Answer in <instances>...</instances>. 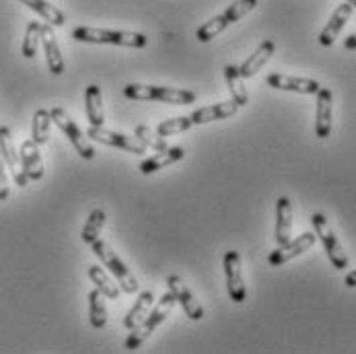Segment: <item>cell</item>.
<instances>
[{
    "instance_id": "cell-1",
    "label": "cell",
    "mask_w": 356,
    "mask_h": 354,
    "mask_svg": "<svg viewBox=\"0 0 356 354\" xmlns=\"http://www.w3.org/2000/svg\"><path fill=\"white\" fill-rule=\"evenodd\" d=\"M72 38L83 44H111L122 48L140 50L149 44V38L145 33L136 31H109V29H97V27H74Z\"/></svg>"
},
{
    "instance_id": "cell-2",
    "label": "cell",
    "mask_w": 356,
    "mask_h": 354,
    "mask_svg": "<svg viewBox=\"0 0 356 354\" xmlns=\"http://www.w3.org/2000/svg\"><path fill=\"white\" fill-rule=\"evenodd\" d=\"M124 95L134 102H161L188 105L196 102V93L186 89H171V87H154V85H128Z\"/></svg>"
},
{
    "instance_id": "cell-3",
    "label": "cell",
    "mask_w": 356,
    "mask_h": 354,
    "mask_svg": "<svg viewBox=\"0 0 356 354\" xmlns=\"http://www.w3.org/2000/svg\"><path fill=\"white\" fill-rule=\"evenodd\" d=\"M175 307V297L173 293H165L161 299H159V305L154 307L153 311H149V315L143 319V323L138 328L132 330V334L128 336L126 340V351H136L143 346V342L153 334L154 330L169 317V313L173 311Z\"/></svg>"
},
{
    "instance_id": "cell-4",
    "label": "cell",
    "mask_w": 356,
    "mask_h": 354,
    "mask_svg": "<svg viewBox=\"0 0 356 354\" xmlns=\"http://www.w3.org/2000/svg\"><path fill=\"white\" fill-rule=\"evenodd\" d=\"M91 250H93V253L102 259L103 266H105L113 276H115V280H118L120 289H122L126 295L138 293V280L134 278V274L130 272V268H128L120 257H118V253L109 248V243H107V241H103V239H95V241L91 243Z\"/></svg>"
},
{
    "instance_id": "cell-5",
    "label": "cell",
    "mask_w": 356,
    "mask_h": 354,
    "mask_svg": "<svg viewBox=\"0 0 356 354\" xmlns=\"http://www.w3.org/2000/svg\"><path fill=\"white\" fill-rule=\"evenodd\" d=\"M311 223H313V229H315V237H319V241L323 243L327 257L332 262V266L336 270H346L348 268V255L344 252L340 239L336 237L334 229L330 227V220L325 218V214L321 212H315L311 216Z\"/></svg>"
},
{
    "instance_id": "cell-6",
    "label": "cell",
    "mask_w": 356,
    "mask_h": 354,
    "mask_svg": "<svg viewBox=\"0 0 356 354\" xmlns=\"http://www.w3.org/2000/svg\"><path fill=\"white\" fill-rule=\"evenodd\" d=\"M50 115L51 122L66 134V138L70 140V145L76 149V152H79L83 159H87V161L95 159V149H93V145L89 143L87 134H83V130L76 126V122H74L62 107H54V109H50Z\"/></svg>"
},
{
    "instance_id": "cell-7",
    "label": "cell",
    "mask_w": 356,
    "mask_h": 354,
    "mask_svg": "<svg viewBox=\"0 0 356 354\" xmlns=\"http://www.w3.org/2000/svg\"><path fill=\"white\" fill-rule=\"evenodd\" d=\"M87 138L99 143V145H105V147H113V149H120V151L132 152V154H145L147 152V147L134 136H124L120 132H113V130H107L103 126H89L87 130Z\"/></svg>"
},
{
    "instance_id": "cell-8",
    "label": "cell",
    "mask_w": 356,
    "mask_h": 354,
    "mask_svg": "<svg viewBox=\"0 0 356 354\" xmlns=\"http://www.w3.org/2000/svg\"><path fill=\"white\" fill-rule=\"evenodd\" d=\"M222 268H225V278H227V291L233 303H243L248 297L245 291V282H243V268H241V255L239 252L231 250L225 253L222 259Z\"/></svg>"
},
{
    "instance_id": "cell-9",
    "label": "cell",
    "mask_w": 356,
    "mask_h": 354,
    "mask_svg": "<svg viewBox=\"0 0 356 354\" xmlns=\"http://www.w3.org/2000/svg\"><path fill=\"white\" fill-rule=\"evenodd\" d=\"M0 152H2V156H4L6 167L10 169V175H13L15 184H17L19 188H25L27 182H29V177H27V173L23 171L21 156H19L17 149H15L13 134H10V130H8L6 126H0Z\"/></svg>"
},
{
    "instance_id": "cell-10",
    "label": "cell",
    "mask_w": 356,
    "mask_h": 354,
    "mask_svg": "<svg viewBox=\"0 0 356 354\" xmlns=\"http://www.w3.org/2000/svg\"><path fill=\"white\" fill-rule=\"evenodd\" d=\"M266 83L272 89L278 91H291V93H301V95H317L321 85L313 79H303V77H291V74H280L274 72L266 79Z\"/></svg>"
},
{
    "instance_id": "cell-11",
    "label": "cell",
    "mask_w": 356,
    "mask_h": 354,
    "mask_svg": "<svg viewBox=\"0 0 356 354\" xmlns=\"http://www.w3.org/2000/svg\"><path fill=\"white\" fill-rule=\"evenodd\" d=\"M167 287H169V293H173L175 301L184 307L186 315L194 321H200L204 317V307L198 303V299L192 295V291L184 284V280L177 276V274H171L167 278Z\"/></svg>"
},
{
    "instance_id": "cell-12",
    "label": "cell",
    "mask_w": 356,
    "mask_h": 354,
    "mask_svg": "<svg viewBox=\"0 0 356 354\" xmlns=\"http://www.w3.org/2000/svg\"><path fill=\"white\" fill-rule=\"evenodd\" d=\"M313 243H315V235H313V233H303V235H299L297 239H291L289 243L278 246V250H274V252L268 255V262H270V266L278 268V266H282V264H286V262L299 257V255L305 253L307 250H311Z\"/></svg>"
},
{
    "instance_id": "cell-13",
    "label": "cell",
    "mask_w": 356,
    "mask_h": 354,
    "mask_svg": "<svg viewBox=\"0 0 356 354\" xmlns=\"http://www.w3.org/2000/svg\"><path fill=\"white\" fill-rule=\"evenodd\" d=\"M332 113H334V95L327 87L317 91V109H315V136L327 138L332 134Z\"/></svg>"
},
{
    "instance_id": "cell-14",
    "label": "cell",
    "mask_w": 356,
    "mask_h": 354,
    "mask_svg": "<svg viewBox=\"0 0 356 354\" xmlns=\"http://www.w3.org/2000/svg\"><path fill=\"white\" fill-rule=\"evenodd\" d=\"M353 10H355V6H353V4H348V2L340 4V6L334 10V15L330 17L327 25H325V27H323V31L319 33V44H321L323 48L334 46V42L338 40L340 31L346 27L348 19L353 17Z\"/></svg>"
},
{
    "instance_id": "cell-15",
    "label": "cell",
    "mask_w": 356,
    "mask_h": 354,
    "mask_svg": "<svg viewBox=\"0 0 356 354\" xmlns=\"http://www.w3.org/2000/svg\"><path fill=\"white\" fill-rule=\"evenodd\" d=\"M19 156H21V165H23V171L27 173V177L31 182H40L44 177V159L40 152V145H35L31 138L23 140Z\"/></svg>"
},
{
    "instance_id": "cell-16",
    "label": "cell",
    "mask_w": 356,
    "mask_h": 354,
    "mask_svg": "<svg viewBox=\"0 0 356 354\" xmlns=\"http://www.w3.org/2000/svg\"><path fill=\"white\" fill-rule=\"evenodd\" d=\"M42 44H44V51H46V60H48L50 72L54 77H60L64 72V58H62V51H60V46L56 42L54 27H51L50 23L42 25Z\"/></svg>"
},
{
    "instance_id": "cell-17",
    "label": "cell",
    "mask_w": 356,
    "mask_h": 354,
    "mask_svg": "<svg viewBox=\"0 0 356 354\" xmlns=\"http://www.w3.org/2000/svg\"><path fill=\"white\" fill-rule=\"evenodd\" d=\"M276 243L284 246L291 241L293 235V204L286 196L278 198L276 202Z\"/></svg>"
},
{
    "instance_id": "cell-18",
    "label": "cell",
    "mask_w": 356,
    "mask_h": 354,
    "mask_svg": "<svg viewBox=\"0 0 356 354\" xmlns=\"http://www.w3.org/2000/svg\"><path fill=\"white\" fill-rule=\"evenodd\" d=\"M239 111V105L235 102H222L214 103V105H208L202 109H196L190 118L194 122V126H200V124H208V122H216V120H227L231 115H235Z\"/></svg>"
},
{
    "instance_id": "cell-19",
    "label": "cell",
    "mask_w": 356,
    "mask_h": 354,
    "mask_svg": "<svg viewBox=\"0 0 356 354\" xmlns=\"http://www.w3.org/2000/svg\"><path fill=\"white\" fill-rule=\"evenodd\" d=\"M184 156H186V151L181 147H167L165 151H156V154L149 156L147 161H143L140 167H138V171L143 175H151V173L163 169V167H169V165L181 161Z\"/></svg>"
},
{
    "instance_id": "cell-20",
    "label": "cell",
    "mask_w": 356,
    "mask_h": 354,
    "mask_svg": "<svg viewBox=\"0 0 356 354\" xmlns=\"http://www.w3.org/2000/svg\"><path fill=\"white\" fill-rule=\"evenodd\" d=\"M274 51H276V44L272 42V40H266V42H261L259 46H257V50L239 66V72H241V77L243 79H250V77H254L257 70H261L264 68V64L274 56Z\"/></svg>"
},
{
    "instance_id": "cell-21",
    "label": "cell",
    "mask_w": 356,
    "mask_h": 354,
    "mask_svg": "<svg viewBox=\"0 0 356 354\" xmlns=\"http://www.w3.org/2000/svg\"><path fill=\"white\" fill-rule=\"evenodd\" d=\"M153 305H154L153 291H145V293H140V297L136 299L134 307H132V309L128 311V315L124 317V328H128V330L138 328V325L143 323V319L149 315V311L153 309Z\"/></svg>"
},
{
    "instance_id": "cell-22",
    "label": "cell",
    "mask_w": 356,
    "mask_h": 354,
    "mask_svg": "<svg viewBox=\"0 0 356 354\" xmlns=\"http://www.w3.org/2000/svg\"><path fill=\"white\" fill-rule=\"evenodd\" d=\"M225 81H227V85H229V91H231V95H233V102L237 103L239 107H243V105L250 103V93H248L245 85H243V77H241V72H239V66L227 64V66H225Z\"/></svg>"
},
{
    "instance_id": "cell-23",
    "label": "cell",
    "mask_w": 356,
    "mask_h": 354,
    "mask_svg": "<svg viewBox=\"0 0 356 354\" xmlns=\"http://www.w3.org/2000/svg\"><path fill=\"white\" fill-rule=\"evenodd\" d=\"M85 107H87V120L91 126L105 124V111H103L102 89L97 85H89L85 91Z\"/></svg>"
},
{
    "instance_id": "cell-24",
    "label": "cell",
    "mask_w": 356,
    "mask_h": 354,
    "mask_svg": "<svg viewBox=\"0 0 356 354\" xmlns=\"http://www.w3.org/2000/svg\"><path fill=\"white\" fill-rule=\"evenodd\" d=\"M25 6H29L33 13H38L46 23H50L51 27H62L66 23V17L60 8H56L48 0H21Z\"/></svg>"
},
{
    "instance_id": "cell-25",
    "label": "cell",
    "mask_w": 356,
    "mask_h": 354,
    "mask_svg": "<svg viewBox=\"0 0 356 354\" xmlns=\"http://www.w3.org/2000/svg\"><path fill=\"white\" fill-rule=\"evenodd\" d=\"M89 278L93 280V284H95V289H99L103 295H105V299H111V301H115L118 297H120V293H122V289L105 274V270L99 268V266H89Z\"/></svg>"
},
{
    "instance_id": "cell-26",
    "label": "cell",
    "mask_w": 356,
    "mask_h": 354,
    "mask_svg": "<svg viewBox=\"0 0 356 354\" xmlns=\"http://www.w3.org/2000/svg\"><path fill=\"white\" fill-rule=\"evenodd\" d=\"M89 321L95 330H102L107 323V307H105V295L99 289H93L89 293Z\"/></svg>"
},
{
    "instance_id": "cell-27",
    "label": "cell",
    "mask_w": 356,
    "mask_h": 354,
    "mask_svg": "<svg viewBox=\"0 0 356 354\" xmlns=\"http://www.w3.org/2000/svg\"><path fill=\"white\" fill-rule=\"evenodd\" d=\"M51 115L48 109H38L33 113V124H31V140L35 145H46L50 140Z\"/></svg>"
},
{
    "instance_id": "cell-28",
    "label": "cell",
    "mask_w": 356,
    "mask_h": 354,
    "mask_svg": "<svg viewBox=\"0 0 356 354\" xmlns=\"http://www.w3.org/2000/svg\"><path fill=\"white\" fill-rule=\"evenodd\" d=\"M42 44V23L38 21H31L25 29V38H23V46H21V51L25 58H35L38 54V48Z\"/></svg>"
},
{
    "instance_id": "cell-29",
    "label": "cell",
    "mask_w": 356,
    "mask_h": 354,
    "mask_svg": "<svg viewBox=\"0 0 356 354\" xmlns=\"http://www.w3.org/2000/svg\"><path fill=\"white\" fill-rule=\"evenodd\" d=\"M105 220H107V214L103 212L102 208H95V210L89 214V218H87V225H85V229H83V235H81L85 243H89V246H91L95 239H99V233H102Z\"/></svg>"
},
{
    "instance_id": "cell-30",
    "label": "cell",
    "mask_w": 356,
    "mask_h": 354,
    "mask_svg": "<svg viewBox=\"0 0 356 354\" xmlns=\"http://www.w3.org/2000/svg\"><path fill=\"white\" fill-rule=\"evenodd\" d=\"M227 27H231L229 23H227V19H225V15L220 13V15H216L214 19H210L208 23H204L202 27L196 31V38H198V42H202V44H208L210 40H214L216 35H220Z\"/></svg>"
},
{
    "instance_id": "cell-31",
    "label": "cell",
    "mask_w": 356,
    "mask_h": 354,
    "mask_svg": "<svg viewBox=\"0 0 356 354\" xmlns=\"http://www.w3.org/2000/svg\"><path fill=\"white\" fill-rule=\"evenodd\" d=\"M194 126L192 118L190 115H179V118H173V120H165L156 126V134L159 136H173V134H179V132H186Z\"/></svg>"
},
{
    "instance_id": "cell-32",
    "label": "cell",
    "mask_w": 356,
    "mask_h": 354,
    "mask_svg": "<svg viewBox=\"0 0 356 354\" xmlns=\"http://www.w3.org/2000/svg\"><path fill=\"white\" fill-rule=\"evenodd\" d=\"M136 138L147 147V149H153V151H165L169 145L156 134L153 132L149 126H136Z\"/></svg>"
},
{
    "instance_id": "cell-33",
    "label": "cell",
    "mask_w": 356,
    "mask_h": 354,
    "mask_svg": "<svg viewBox=\"0 0 356 354\" xmlns=\"http://www.w3.org/2000/svg\"><path fill=\"white\" fill-rule=\"evenodd\" d=\"M8 198V175H6V163L0 152V202Z\"/></svg>"
},
{
    "instance_id": "cell-34",
    "label": "cell",
    "mask_w": 356,
    "mask_h": 354,
    "mask_svg": "<svg viewBox=\"0 0 356 354\" xmlns=\"http://www.w3.org/2000/svg\"><path fill=\"white\" fill-rule=\"evenodd\" d=\"M344 284H346L348 289H356V270H353V272H348V274H346Z\"/></svg>"
},
{
    "instance_id": "cell-35",
    "label": "cell",
    "mask_w": 356,
    "mask_h": 354,
    "mask_svg": "<svg viewBox=\"0 0 356 354\" xmlns=\"http://www.w3.org/2000/svg\"><path fill=\"white\" fill-rule=\"evenodd\" d=\"M344 48H346V50H356V33L348 35V38L344 40Z\"/></svg>"
},
{
    "instance_id": "cell-36",
    "label": "cell",
    "mask_w": 356,
    "mask_h": 354,
    "mask_svg": "<svg viewBox=\"0 0 356 354\" xmlns=\"http://www.w3.org/2000/svg\"><path fill=\"white\" fill-rule=\"evenodd\" d=\"M346 2H348V4H353V6L356 8V0H346Z\"/></svg>"
}]
</instances>
